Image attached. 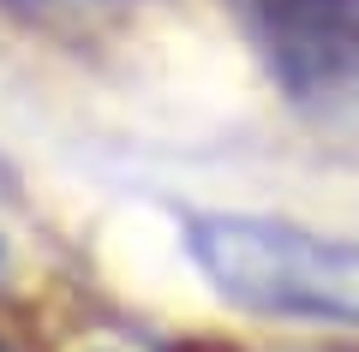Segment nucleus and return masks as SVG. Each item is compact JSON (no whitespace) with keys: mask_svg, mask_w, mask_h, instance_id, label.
I'll use <instances>...</instances> for the list:
<instances>
[{"mask_svg":"<svg viewBox=\"0 0 359 352\" xmlns=\"http://www.w3.org/2000/svg\"><path fill=\"white\" fill-rule=\"evenodd\" d=\"M0 352H13V346H6V340H0Z\"/></svg>","mask_w":359,"mask_h":352,"instance_id":"nucleus-6","label":"nucleus"},{"mask_svg":"<svg viewBox=\"0 0 359 352\" xmlns=\"http://www.w3.org/2000/svg\"><path fill=\"white\" fill-rule=\"evenodd\" d=\"M245 24L287 101H359V0H245Z\"/></svg>","mask_w":359,"mask_h":352,"instance_id":"nucleus-2","label":"nucleus"},{"mask_svg":"<svg viewBox=\"0 0 359 352\" xmlns=\"http://www.w3.org/2000/svg\"><path fill=\"white\" fill-rule=\"evenodd\" d=\"M0 269H6V245H0Z\"/></svg>","mask_w":359,"mask_h":352,"instance_id":"nucleus-5","label":"nucleus"},{"mask_svg":"<svg viewBox=\"0 0 359 352\" xmlns=\"http://www.w3.org/2000/svg\"><path fill=\"white\" fill-rule=\"evenodd\" d=\"M18 18H36V24H72V18H102V13H120L132 0H6Z\"/></svg>","mask_w":359,"mask_h":352,"instance_id":"nucleus-3","label":"nucleus"},{"mask_svg":"<svg viewBox=\"0 0 359 352\" xmlns=\"http://www.w3.org/2000/svg\"><path fill=\"white\" fill-rule=\"evenodd\" d=\"M13 191H18V174H13V167H6V155H0V203L13 197Z\"/></svg>","mask_w":359,"mask_h":352,"instance_id":"nucleus-4","label":"nucleus"},{"mask_svg":"<svg viewBox=\"0 0 359 352\" xmlns=\"http://www.w3.org/2000/svg\"><path fill=\"white\" fill-rule=\"evenodd\" d=\"M186 251L228 304L252 316L359 328V239L276 215H186Z\"/></svg>","mask_w":359,"mask_h":352,"instance_id":"nucleus-1","label":"nucleus"}]
</instances>
